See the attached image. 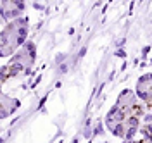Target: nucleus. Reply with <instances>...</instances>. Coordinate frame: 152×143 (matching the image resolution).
Returning <instances> with one entry per match:
<instances>
[{
  "label": "nucleus",
  "instance_id": "f257e3e1",
  "mask_svg": "<svg viewBox=\"0 0 152 143\" xmlns=\"http://www.w3.org/2000/svg\"><path fill=\"white\" fill-rule=\"evenodd\" d=\"M138 143H147V142H138Z\"/></svg>",
  "mask_w": 152,
  "mask_h": 143
}]
</instances>
